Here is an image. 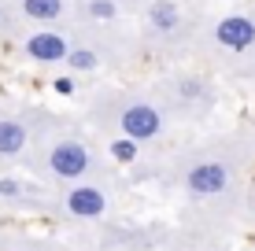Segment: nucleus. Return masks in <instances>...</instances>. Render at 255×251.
<instances>
[{"label":"nucleus","instance_id":"nucleus-1","mask_svg":"<svg viewBox=\"0 0 255 251\" xmlns=\"http://www.w3.org/2000/svg\"><path fill=\"white\" fill-rule=\"evenodd\" d=\"M119 126H122V133H126L129 141H137V144L140 141H155L159 129H163V115L152 107V103H133V107L122 111Z\"/></svg>","mask_w":255,"mask_h":251},{"label":"nucleus","instance_id":"nucleus-2","mask_svg":"<svg viewBox=\"0 0 255 251\" xmlns=\"http://www.w3.org/2000/svg\"><path fill=\"white\" fill-rule=\"evenodd\" d=\"M48 167L56 177H67V181H78L89 170V148L78 141H59L56 148L48 152Z\"/></svg>","mask_w":255,"mask_h":251},{"label":"nucleus","instance_id":"nucleus-3","mask_svg":"<svg viewBox=\"0 0 255 251\" xmlns=\"http://www.w3.org/2000/svg\"><path fill=\"white\" fill-rule=\"evenodd\" d=\"M185 185L192 196H222L230 188V167L226 163H196L185 174Z\"/></svg>","mask_w":255,"mask_h":251},{"label":"nucleus","instance_id":"nucleus-4","mask_svg":"<svg viewBox=\"0 0 255 251\" xmlns=\"http://www.w3.org/2000/svg\"><path fill=\"white\" fill-rule=\"evenodd\" d=\"M215 37H218V45L230 48V52H248L255 45V22L244 19V15H226L215 26Z\"/></svg>","mask_w":255,"mask_h":251},{"label":"nucleus","instance_id":"nucleus-5","mask_svg":"<svg viewBox=\"0 0 255 251\" xmlns=\"http://www.w3.org/2000/svg\"><path fill=\"white\" fill-rule=\"evenodd\" d=\"M67 211L74 218H100L108 211V196L100 192L96 185H78L67 192Z\"/></svg>","mask_w":255,"mask_h":251},{"label":"nucleus","instance_id":"nucleus-6","mask_svg":"<svg viewBox=\"0 0 255 251\" xmlns=\"http://www.w3.org/2000/svg\"><path fill=\"white\" fill-rule=\"evenodd\" d=\"M67 41L59 37V33H33V37H26V56L37 59V63H63L67 59Z\"/></svg>","mask_w":255,"mask_h":251},{"label":"nucleus","instance_id":"nucleus-7","mask_svg":"<svg viewBox=\"0 0 255 251\" xmlns=\"http://www.w3.org/2000/svg\"><path fill=\"white\" fill-rule=\"evenodd\" d=\"M26 141H30V133H26L22 122H15V118H0V155H19L26 148Z\"/></svg>","mask_w":255,"mask_h":251},{"label":"nucleus","instance_id":"nucleus-8","mask_svg":"<svg viewBox=\"0 0 255 251\" xmlns=\"http://www.w3.org/2000/svg\"><path fill=\"white\" fill-rule=\"evenodd\" d=\"M22 11H26V19H33V22H52L63 11V0H22Z\"/></svg>","mask_w":255,"mask_h":251},{"label":"nucleus","instance_id":"nucleus-9","mask_svg":"<svg viewBox=\"0 0 255 251\" xmlns=\"http://www.w3.org/2000/svg\"><path fill=\"white\" fill-rule=\"evenodd\" d=\"M148 19H152V26L155 30H174V26H178V7L170 4V0H155L152 7H148Z\"/></svg>","mask_w":255,"mask_h":251},{"label":"nucleus","instance_id":"nucleus-10","mask_svg":"<svg viewBox=\"0 0 255 251\" xmlns=\"http://www.w3.org/2000/svg\"><path fill=\"white\" fill-rule=\"evenodd\" d=\"M111 155H115L119 163H133V159H137V141L122 137V141H115V144H111Z\"/></svg>","mask_w":255,"mask_h":251},{"label":"nucleus","instance_id":"nucleus-11","mask_svg":"<svg viewBox=\"0 0 255 251\" xmlns=\"http://www.w3.org/2000/svg\"><path fill=\"white\" fill-rule=\"evenodd\" d=\"M67 63L78 67V71H93V67H96V56H93V52H85V48H74V52H67Z\"/></svg>","mask_w":255,"mask_h":251},{"label":"nucleus","instance_id":"nucleus-12","mask_svg":"<svg viewBox=\"0 0 255 251\" xmlns=\"http://www.w3.org/2000/svg\"><path fill=\"white\" fill-rule=\"evenodd\" d=\"M115 11H119V7L111 4V0H89V15H93V19H100V22L115 19Z\"/></svg>","mask_w":255,"mask_h":251},{"label":"nucleus","instance_id":"nucleus-13","mask_svg":"<svg viewBox=\"0 0 255 251\" xmlns=\"http://www.w3.org/2000/svg\"><path fill=\"white\" fill-rule=\"evenodd\" d=\"M19 192V185H15V181H0V196H15Z\"/></svg>","mask_w":255,"mask_h":251},{"label":"nucleus","instance_id":"nucleus-14","mask_svg":"<svg viewBox=\"0 0 255 251\" xmlns=\"http://www.w3.org/2000/svg\"><path fill=\"white\" fill-rule=\"evenodd\" d=\"M56 89H59V92H70L74 85H70V78H59V82H56Z\"/></svg>","mask_w":255,"mask_h":251}]
</instances>
